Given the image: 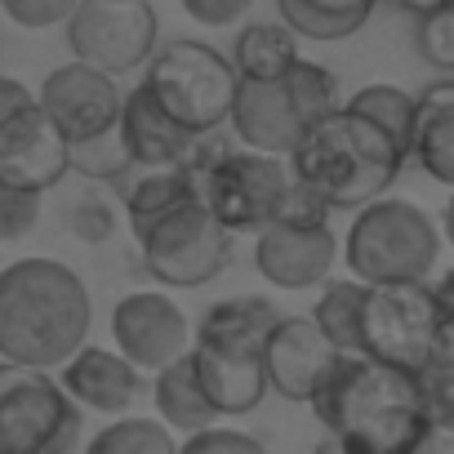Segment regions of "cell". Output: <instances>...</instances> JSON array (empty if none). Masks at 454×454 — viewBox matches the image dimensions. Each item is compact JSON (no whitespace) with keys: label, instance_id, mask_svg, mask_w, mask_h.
Instances as JSON below:
<instances>
[{"label":"cell","instance_id":"obj_1","mask_svg":"<svg viewBox=\"0 0 454 454\" xmlns=\"http://www.w3.org/2000/svg\"><path fill=\"white\" fill-rule=\"evenodd\" d=\"M308 405L348 454H419L450 441V432L432 423L410 370L356 352L339 356L334 374Z\"/></svg>","mask_w":454,"mask_h":454},{"label":"cell","instance_id":"obj_2","mask_svg":"<svg viewBox=\"0 0 454 454\" xmlns=\"http://www.w3.org/2000/svg\"><path fill=\"white\" fill-rule=\"evenodd\" d=\"M94 303L85 281L45 254L0 268V361L59 370L90 339Z\"/></svg>","mask_w":454,"mask_h":454},{"label":"cell","instance_id":"obj_3","mask_svg":"<svg viewBox=\"0 0 454 454\" xmlns=\"http://www.w3.org/2000/svg\"><path fill=\"white\" fill-rule=\"evenodd\" d=\"M286 165L290 178L312 187L330 209H356L361 200L396 183L405 147L387 129L339 103L299 134V143L286 152Z\"/></svg>","mask_w":454,"mask_h":454},{"label":"cell","instance_id":"obj_4","mask_svg":"<svg viewBox=\"0 0 454 454\" xmlns=\"http://www.w3.org/2000/svg\"><path fill=\"white\" fill-rule=\"evenodd\" d=\"M445 330H454L450 272L436 286L432 281H374L361 290L352 352L414 374Z\"/></svg>","mask_w":454,"mask_h":454},{"label":"cell","instance_id":"obj_5","mask_svg":"<svg viewBox=\"0 0 454 454\" xmlns=\"http://www.w3.org/2000/svg\"><path fill=\"white\" fill-rule=\"evenodd\" d=\"M343 263L356 281H432L441 263L436 218L405 196H370L348 223Z\"/></svg>","mask_w":454,"mask_h":454},{"label":"cell","instance_id":"obj_6","mask_svg":"<svg viewBox=\"0 0 454 454\" xmlns=\"http://www.w3.org/2000/svg\"><path fill=\"white\" fill-rule=\"evenodd\" d=\"M339 103L343 98H339L334 72L321 67V63H308L299 54V63L281 76H268V81H246L241 76L237 94H232V107H227V125H232L241 147L286 156L299 143V134Z\"/></svg>","mask_w":454,"mask_h":454},{"label":"cell","instance_id":"obj_7","mask_svg":"<svg viewBox=\"0 0 454 454\" xmlns=\"http://www.w3.org/2000/svg\"><path fill=\"white\" fill-rule=\"evenodd\" d=\"M200 138L187 156V165L196 174V200L232 237L259 232L268 218H277V209L286 200V187H290L286 156L254 152V147H214L209 156H200Z\"/></svg>","mask_w":454,"mask_h":454},{"label":"cell","instance_id":"obj_8","mask_svg":"<svg viewBox=\"0 0 454 454\" xmlns=\"http://www.w3.org/2000/svg\"><path fill=\"white\" fill-rule=\"evenodd\" d=\"M237 81L241 76L232 59L205 41H169L143 63V85L152 90V98L196 134H214L218 125H227Z\"/></svg>","mask_w":454,"mask_h":454},{"label":"cell","instance_id":"obj_9","mask_svg":"<svg viewBox=\"0 0 454 454\" xmlns=\"http://www.w3.org/2000/svg\"><path fill=\"white\" fill-rule=\"evenodd\" d=\"M81 445V405L54 370L0 361V454H67Z\"/></svg>","mask_w":454,"mask_h":454},{"label":"cell","instance_id":"obj_10","mask_svg":"<svg viewBox=\"0 0 454 454\" xmlns=\"http://www.w3.org/2000/svg\"><path fill=\"white\" fill-rule=\"evenodd\" d=\"M143 268L165 290H196L232 263V232L196 200H178L134 237Z\"/></svg>","mask_w":454,"mask_h":454},{"label":"cell","instance_id":"obj_11","mask_svg":"<svg viewBox=\"0 0 454 454\" xmlns=\"http://www.w3.org/2000/svg\"><path fill=\"white\" fill-rule=\"evenodd\" d=\"M63 27L72 54L116 81L138 72L156 50V10L147 0H76Z\"/></svg>","mask_w":454,"mask_h":454},{"label":"cell","instance_id":"obj_12","mask_svg":"<svg viewBox=\"0 0 454 454\" xmlns=\"http://www.w3.org/2000/svg\"><path fill=\"white\" fill-rule=\"evenodd\" d=\"M36 94V107L50 116V125L76 147H90L98 138H112L116 112H121V85L116 76L90 67V63H63L54 67Z\"/></svg>","mask_w":454,"mask_h":454},{"label":"cell","instance_id":"obj_13","mask_svg":"<svg viewBox=\"0 0 454 454\" xmlns=\"http://www.w3.org/2000/svg\"><path fill=\"white\" fill-rule=\"evenodd\" d=\"M339 263V237L330 218H268L254 232V268L277 290H312Z\"/></svg>","mask_w":454,"mask_h":454},{"label":"cell","instance_id":"obj_14","mask_svg":"<svg viewBox=\"0 0 454 454\" xmlns=\"http://www.w3.org/2000/svg\"><path fill=\"white\" fill-rule=\"evenodd\" d=\"M339 356L343 352L321 334V325L312 317H277L263 348H259L268 392H277L286 401H299V405H308L325 387Z\"/></svg>","mask_w":454,"mask_h":454},{"label":"cell","instance_id":"obj_15","mask_svg":"<svg viewBox=\"0 0 454 454\" xmlns=\"http://www.w3.org/2000/svg\"><path fill=\"white\" fill-rule=\"evenodd\" d=\"M112 343L134 370L152 374L187 352L192 321L165 290H134L112 308Z\"/></svg>","mask_w":454,"mask_h":454},{"label":"cell","instance_id":"obj_16","mask_svg":"<svg viewBox=\"0 0 454 454\" xmlns=\"http://www.w3.org/2000/svg\"><path fill=\"white\" fill-rule=\"evenodd\" d=\"M72 143L50 125V116L32 103H23L19 112H10L0 121V178L27 187V192H50L67 178L72 169Z\"/></svg>","mask_w":454,"mask_h":454},{"label":"cell","instance_id":"obj_17","mask_svg":"<svg viewBox=\"0 0 454 454\" xmlns=\"http://www.w3.org/2000/svg\"><path fill=\"white\" fill-rule=\"evenodd\" d=\"M116 143L121 156L138 169H156V165H183L196 147V129L178 125L156 98L152 90L138 81L129 94H121V112H116Z\"/></svg>","mask_w":454,"mask_h":454},{"label":"cell","instance_id":"obj_18","mask_svg":"<svg viewBox=\"0 0 454 454\" xmlns=\"http://www.w3.org/2000/svg\"><path fill=\"white\" fill-rule=\"evenodd\" d=\"M54 379L81 410H94V414H125L147 392L143 370H134L116 348H90V343H81L59 365Z\"/></svg>","mask_w":454,"mask_h":454},{"label":"cell","instance_id":"obj_19","mask_svg":"<svg viewBox=\"0 0 454 454\" xmlns=\"http://www.w3.org/2000/svg\"><path fill=\"white\" fill-rule=\"evenodd\" d=\"M187 365H192V379H196L205 405L218 419H241V414L259 410V401L268 396V379H263L259 352L187 343Z\"/></svg>","mask_w":454,"mask_h":454},{"label":"cell","instance_id":"obj_20","mask_svg":"<svg viewBox=\"0 0 454 454\" xmlns=\"http://www.w3.org/2000/svg\"><path fill=\"white\" fill-rule=\"evenodd\" d=\"M405 160H419V169L441 187L454 183V81L450 76L414 94L410 125H405Z\"/></svg>","mask_w":454,"mask_h":454},{"label":"cell","instance_id":"obj_21","mask_svg":"<svg viewBox=\"0 0 454 454\" xmlns=\"http://www.w3.org/2000/svg\"><path fill=\"white\" fill-rule=\"evenodd\" d=\"M281 317V308L263 294H232L205 308V317L192 330V343H209V348H232V352H259L272 321Z\"/></svg>","mask_w":454,"mask_h":454},{"label":"cell","instance_id":"obj_22","mask_svg":"<svg viewBox=\"0 0 454 454\" xmlns=\"http://www.w3.org/2000/svg\"><path fill=\"white\" fill-rule=\"evenodd\" d=\"M379 0H277L281 23L303 41H348L356 36Z\"/></svg>","mask_w":454,"mask_h":454},{"label":"cell","instance_id":"obj_23","mask_svg":"<svg viewBox=\"0 0 454 454\" xmlns=\"http://www.w3.org/2000/svg\"><path fill=\"white\" fill-rule=\"evenodd\" d=\"M227 59H232L237 76L268 81V76H281V72H290L299 63V36L286 23L263 19V23L241 27V36H237V45H232V54H227Z\"/></svg>","mask_w":454,"mask_h":454},{"label":"cell","instance_id":"obj_24","mask_svg":"<svg viewBox=\"0 0 454 454\" xmlns=\"http://www.w3.org/2000/svg\"><path fill=\"white\" fill-rule=\"evenodd\" d=\"M152 405H156V419L169 427V432H192V427H205L214 423L218 414L205 405L196 379H192V365H187V352L174 356L169 365L152 370Z\"/></svg>","mask_w":454,"mask_h":454},{"label":"cell","instance_id":"obj_25","mask_svg":"<svg viewBox=\"0 0 454 454\" xmlns=\"http://www.w3.org/2000/svg\"><path fill=\"white\" fill-rule=\"evenodd\" d=\"M187 196H196V174H192V165H187V160H183V165H156L152 174H143V178L134 183V192H129V200H125L129 232L138 237L147 223H156L165 209H174V205L187 200Z\"/></svg>","mask_w":454,"mask_h":454},{"label":"cell","instance_id":"obj_26","mask_svg":"<svg viewBox=\"0 0 454 454\" xmlns=\"http://www.w3.org/2000/svg\"><path fill=\"white\" fill-rule=\"evenodd\" d=\"M90 454H174L178 450V436L160 423V419H129L125 414H112V423L85 441Z\"/></svg>","mask_w":454,"mask_h":454},{"label":"cell","instance_id":"obj_27","mask_svg":"<svg viewBox=\"0 0 454 454\" xmlns=\"http://www.w3.org/2000/svg\"><path fill=\"white\" fill-rule=\"evenodd\" d=\"M321 299L312 308V321L321 325V334L339 348V352H352L356 348V308H361V290L365 281L356 277H343V281H321Z\"/></svg>","mask_w":454,"mask_h":454},{"label":"cell","instance_id":"obj_28","mask_svg":"<svg viewBox=\"0 0 454 454\" xmlns=\"http://www.w3.org/2000/svg\"><path fill=\"white\" fill-rule=\"evenodd\" d=\"M352 112H361L365 121H374L379 129H387L401 147H405V125H410V107H414V94L410 90H401V85H383V81H374V85H361L352 98H343Z\"/></svg>","mask_w":454,"mask_h":454},{"label":"cell","instance_id":"obj_29","mask_svg":"<svg viewBox=\"0 0 454 454\" xmlns=\"http://www.w3.org/2000/svg\"><path fill=\"white\" fill-rule=\"evenodd\" d=\"M414 19H419V27H414L419 54L441 76H450L454 72V0H441V5H432V10H419Z\"/></svg>","mask_w":454,"mask_h":454},{"label":"cell","instance_id":"obj_30","mask_svg":"<svg viewBox=\"0 0 454 454\" xmlns=\"http://www.w3.org/2000/svg\"><path fill=\"white\" fill-rule=\"evenodd\" d=\"M41 223V192L14 187L0 178V246H14L27 241Z\"/></svg>","mask_w":454,"mask_h":454},{"label":"cell","instance_id":"obj_31","mask_svg":"<svg viewBox=\"0 0 454 454\" xmlns=\"http://www.w3.org/2000/svg\"><path fill=\"white\" fill-rule=\"evenodd\" d=\"M178 450L183 454H263V441L250 436V432H241V427H227L223 419H214L205 427L183 432Z\"/></svg>","mask_w":454,"mask_h":454},{"label":"cell","instance_id":"obj_32","mask_svg":"<svg viewBox=\"0 0 454 454\" xmlns=\"http://www.w3.org/2000/svg\"><path fill=\"white\" fill-rule=\"evenodd\" d=\"M5 19L23 32H45V27H63L67 14L76 10V0H0Z\"/></svg>","mask_w":454,"mask_h":454},{"label":"cell","instance_id":"obj_33","mask_svg":"<svg viewBox=\"0 0 454 454\" xmlns=\"http://www.w3.org/2000/svg\"><path fill=\"white\" fill-rule=\"evenodd\" d=\"M178 5L200 27H237L254 10V0H178Z\"/></svg>","mask_w":454,"mask_h":454},{"label":"cell","instance_id":"obj_34","mask_svg":"<svg viewBox=\"0 0 454 454\" xmlns=\"http://www.w3.org/2000/svg\"><path fill=\"white\" fill-rule=\"evenodd\" d=\"M36 94L19 81V76H0V121H5L10 112H19L23 103H32Z\"/></svg>","mask_w":454,"mask_h":454},{"label":"cell","instance_id":"obj_35","mask_svg":"<svg viewBox=\"0 0 454 454\" xmlns=\"http://www.w3.org/2000/svg\"><path fill=\"white\" fill-rule=\"evenodd\" d=\"M392 5H401V10L419 14V10H432V5H441V0H392Z\"/></svg>","mask_w":454,"mask_h":454}]
</instances>
